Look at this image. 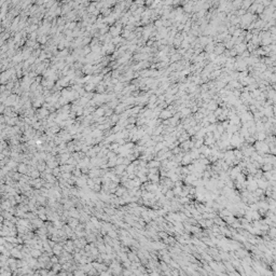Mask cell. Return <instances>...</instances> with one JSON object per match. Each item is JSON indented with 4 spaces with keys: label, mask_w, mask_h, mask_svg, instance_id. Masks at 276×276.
<instances>
[{
    "label": "cell",
    "mask_w": 276,
    "mask_h": 276,
    "mask_svg": "<svg viewBox=\"0 0 276 276\" xmlns=\"http://www.w3.org/2000/svg\"><path fill=\"white\" fill-rule=\"evenodd\" d=\"M225 51V45H223V43H215L214 54L216 55V56L222 55Z\"/></svg>",
    "instance_id": "6da1fadb"
},
{
    "label": "cell",
    "mask_w": 276,
    "mask_h": 276,
    "mask_svg": "<svg viewBox=\"0 0 276 276\" xmlns=\"http://www.w3.org/2000/svg\"><path fill=\"white\" fill-rule=\"evenodd\" d=\"M233 49L235 50V52H236V54L237 55H240L244 51H246V43H240V44H236V45H234L233 47Z\"/></svg>",
    "instance_id": "7a4b0ae2"
}]
</instances>
